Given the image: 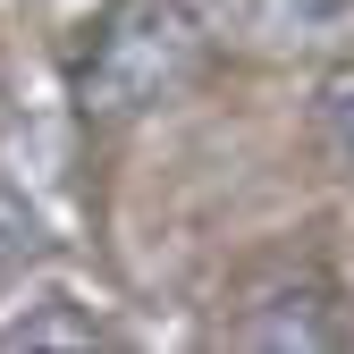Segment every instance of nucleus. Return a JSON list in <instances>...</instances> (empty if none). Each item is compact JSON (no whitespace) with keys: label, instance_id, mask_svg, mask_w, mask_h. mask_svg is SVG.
Listing matches in <instances>:
<instances>
[{"label":"nucleus","instance_id":"obj_4","mask_svg":"<svg viewBox=\"0 0 354 354\" xmlns=\"http://www.w3.org/2000/svg\"><path fill=\"white\" fill-rule=\"evenodd\" d=\"M313 118H321V144L354 169V68H329L321 93H313Z\"/></svg>","mask_w":354,"mask_h":354},{"label":"nucleus","instance_id":"obj_2","mask_svg":"<svg viewBox=\"0 0 354 354\" xmlns=\"http://www.w3.org/2000/svg\"><path fill=\"white\" fill-rule=\"evenodd\" d=\"M245 346H337V321H329V287L321 279H304V287H279V295H261V313L236 321Z\"/></svg>","mask_w":354,"mask_h":354},{"label":"nucleus","instance_id":"obj_5","mask_svg":"<svg viewBox=\"0 0 354 354\" xmlns=\"http://www.w3.org/2000/svg\"><path fill=\"white\" fill-rule=\"evenodd\" d=\"M34 253H42V219H34V203L0 186V279H9L17 261H34Z\"/></svg>","mask_w":354,"mask_h":354},{"label":"nucleus","instance_id":"obj_1","mask_svg":"<svg viewBox=\"0 0 354 354\" xmlns=\"http://www.w3.org/2000/svg\"><path fill=\"white\" fill-rule=\"evenodd\" d=\"M194 51H203V9L194 0H127L102 34L93 68H84V110L127 118V110L160 102L194 68Z\"/></svg>","mask_w":354,"mask_h":354},{"label":"nucleus","instance_id":"obj_3","mask_svg":"<svg viewBox=\"0 0 354 354\" xmlns=\"http://www.w3.org/2000/svg\"><path fill=\"white\" fill-rule=\"evenodd\" d=\"M0 346H93V321L68 295H34V313L0 321Z\"/></svg>","mask_w":354,"mask_h":354}]
</instances>
